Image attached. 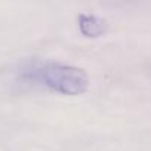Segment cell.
<instances>
[{"label": "cell", "instance_id": "7a4b0ae2", "mask_svg": "<svg viewBox=\"0 0 151 151\" xmlns=\"http://www.w3.org/2000/svg\"><path fill=\"white\" fill-rule=\"evenodd\" d=\"M79 30L86 37H99L107 31V22L105 19L91 15V14H82L79 18Z\"/></svg>", "mask_w": 151, "mask_h": 151}, {"label": "cell", "instance_id": "6da1fadb", "mask_svg": "<svg viewBox=\"0 0 151 151\" xmlns=\"http://www.w3.org/2000/svg\"><path fill=\"white\" fill-rule=\"evenodd\" d=\"M17 74L25 85L43 86L61 95L77 96L89 86L85 70L61 62H25L18 68Z\"/></svg>", "mask_w": 151, "mask_h": 151}]
</instances>
